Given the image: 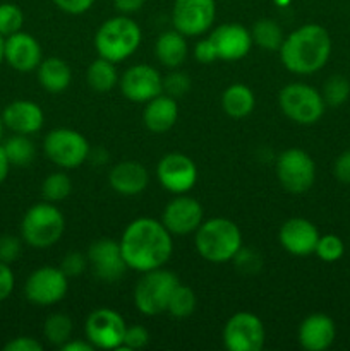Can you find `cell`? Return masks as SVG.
<instances>
[{
  "label": "cell",
  "mask_w": 350,
  "mask_h": 351,
  "mask_svg": "<svg viewBox=\"0 0 350 351\" xmlns=\"http://www.w3.org/2000/svg\"><path fill=\"white\" fill-rule=\"evenodd\" d=\"M156 177L161 187L172 194H185L198 182V168L194 161L182 153H168L156 167Z\"/></svg>",
  "instance_id": "5bb4252c"
},
{
  "label": "cell",
  "mask_w": 350,
  "mask_h": 351,
  "mask_svg": "<svg viewBox=\"0 0 350 351\" xmlns=\"http://www.w3.org/2000/svg\"><path fill=\"white\" fill-rule=\"evenodd\" d=\"M191 88V79L184 74V72H172L163 79V91H167L168 96L172 98H178V96L185 95Z\"/></svg>",
  "instance_id": "74e56055"
},
{
  "label": "cell",
  "mask_w": 350,
  "mask_h": 351,
  "mask_svg": "<svg viewBox=\"0 0 350 351\" xmlns=\"http://www.w3.org/2000/svg\"><path fill=\"white\" fill-rule=\"evenodd\" d=\"M150 343V332L143 326H130L126 328L124 341L120 350H141Z\"/></svg>",
  "instance_id": "8d00e7d4"
},
{
  "label": "cell",
  "mask_w": 350,
  "mask_h": 351,
  "mask_svg": "<svg viewBox=\"0 0 350 351\" xmlns=\"http://www.w3.org/2000/svg\"><path fill=\"white\" fill-rule=\"evenodd\" d=\"M333 173L343 184H350V149L340 154L333 167Z\"/></svg>",
  "instance_id": "bcb514c9"
},
{
  "label": "cell",
  "mask_w": 350,
  "mask_h": 351,
  "mask_svg": "<svg viewBox=\"0 0 350 351\" xmlns=\"http://www.w3.org/2000/svg\"><path fill=\"white\" fill-rule=\"evenodd\" d=\"M2 119L7 129L12 130L14 134H23V136L36 134L45 122L43 110L30 99H16L9 103L3 110Z\"/></svg>",
  "instance_id": "44dd1931"
},
{
  "label": "cell",
  "mask_w": 350,
  "mask_h": 351,
  "mask_svg": "<svg viewBox=\"0 0 350 351\" xmlns=\"http://www.w3.org/2000/svg\"><path fill=\"white\" fill-rule=\"evenodd\" d=\"M9 160H7V154L5 151H3V146H0V184H2L3 180L7 178V175H9Z\"/></svg>",
  "instance_id": "681fc988"
},
{
  "label": "cell",
  "mask_w": 350,
  "mask_h": 351,
  "mask_svg": "<svg viewBox=\"0 0 350 351\" xmlns=\"http://www.w3.org/2000/svg\"><path fill=\"white\" fill-rule=\"evenodd\" d=\"M88 263L91 264L96 278L106 283L120 280L129 269L124 261L120 243L112 239H100L93 242L88 250Z\"/></svg>",
  "instance_id": "2e32d148"
},
{
  "label": "cell",
  "mask_w": 350,
  "mask_h": 351,
  "mask_svg": "<svg viewBox=\"0 0 350 351\" xmlns=\"http://www.w3.org/2000/svg\"><path fill=\"white\" fill-rule=\"evenodd\" d=\"M126 328V321L119 312L113 308H96L86 319V339L98 350H120Z\"/></svg>",
  "instance_id": "8fae6325"
},
{
  "label": "cell",
  "mask_w": 350,
  "mask_h": 351,
  "mask_svg": "<svg viewBox=\"0 0 350 351\" xmlns=\"http://www.w3.org/2000/svg\"><path fill=\"white\" fill-rule=\"evenodd\" d=\"M319 232L309 219L290 218L281 225L278 240L288 254L305 257L314 254L319 240Z\"/></svg>",
  "instance_id": "d6986e66"
},
{
  "label": "cell",
  "mask_w": 350,
  "mask_h": 351,
  "mask_svg": "<svg viewBox=\"0 0 350 351\" xmlns=\"http://www.w3.org/2000/svg\"><path fill=\"white\" fill-rule=\"evenodd\" d=\"M62 351H93L95 346L86 339V341H78V339H69L67 343L60 346Z\"/></svg>",
  "instance_id": "c3c4849f"
},
{
  "label": "cell",
  "mask_w": 350,
  "mask_h": 351,
  "mask_svg": "<svg viewBox=\"0 0 350 351\" xmlns=\"http://www.w3.org/2000/svg\"><path fill=\"white\" fill-rule=\"evenodd\" d=\"M43 151L48 160L60 168H78L88 160L89 144L78 130L54 129L43 141Z\"/></svg>",
  "instance_id": "ba28073f"
},
{
  "label": "cell",
  "mask_w": 350,
  "mask_h": 351,
  "mask_svg": "<svg viewBox=\"0 0 350 351\" xmlns=\"http://www.w3.org/2000/svg\"><path fill=\"white\" fill-rule=\"evenodd\" d=\"M213 47L216 50V57L222 60H240L246 57L253 48V36L247 27L237 23L220 24L209 34Z\"/></svg>",
  "instance_id": "ac0fdd59"
},
{
  "label": "cell",
  "mask_w": 350,
  "mask_h": 351,
  "mask_svg": "<svg viewBox=\"0 0 350 351\" xmlns=\"http://www.w3.org/2000/svg\"><path fill=\"white\" fill-rule=\"evenodd\" d=\"M156 58L168 69H177L187 58V40L177 29L165 31L158 36L154 45Z\"/></svg>",
  "instance_id": "484cf974"
},
{
  "label": "cell",
  "mask_w": 350,
  "mask_h": 351,
  "mask_svg": "<svg viewBox=\"0 0 350 351\" xmlns=\"http://www.w3.org/2000/svg\"><path fill=\"white\" fill-rule=\"evenodd\" d=\"M72 182L65 173H51L48 175L41 185V194H43L45 201L48 202H60L71 194Z\"/></svg>",
  "instance_id": "d6a6232c"
},
{
  "label": "cell",
  "mask_w": 350,
  "mask_h": 351,
  "mask_svg": "<svg viewBox=\"0 0 350 351\" xmlns=\"http://www.w3.org/2000/svg\"><path fill=\"white\" fill-rule=\"evenodd\" d=\"M3 151L7 154V160L14 167H26L34 160V144L33 141L23 134H14L12 137L5 141L3 144Z\"/></svg>",
  "instance_id": "f546056e"
},
{
  "label": "cell",
  "mask_w": 350,
  "mask_h": 351,
  "mask_svg": "<svg viewBox=\"0 0 350 351\" xmlns=\"http://www.w3.org/2000/svg\"><path fill=\"white\" fill-rule=\"evenodd\" d=\"M54 3L58 9L64 10L65 14L79 16V14L88 12L93 3H95V0H54Z\"/></svg>",
  "instance_id": "7bdbcfd3"
},
{
  "label": "cell",
  "mask_w": 350,
  "mask_h": 351,
  "mask_svg": "<svg viewBox=\"0 0 350 351\" xmlns=\"http://www.w3.org/2000/svg\"><path fill=\"white\" fill-rule=\"evenodd\" d=\"M21 252H23V243H21V240L17 239V237H0V261H2V263H14V261L19 259Z\"/></svg>",
  "instance_id": "f35d334b"
},
{
  "label": "cell",
  "mask_w": 350,
  "mask_h": 351,
  "mask_svg": "<svg viewBox=\"0 0 350 351\" xmlns=\"http://www.w3.org/2000/svg\"><path fill=\"white\" fill-rule=\"evenodd\" d=\"M278 105L287 119L301 125L318 122L326 108L321 93L304 82H292L285 86L278 96Z\"/></svg>",
  "instance_id": "52a82bcc"
},
{
  "label": "cell",
  "mask_w": 350,
  "mask_h": 351,
  "mask_svg": "<svg viewBox=\"0 0 350 351\" xmlns=\"http://www.w3.org/2000/svg\"><path fill=\"white\" fill-rule=\"evenodd\" d=\"M141 27L129 16H120L106 19L98 27L95 36V48L102 58L113 62H122L129 58L141 45Z\"/></svg>",
  "instance_id": "277c9868"
},
{
  "label": "cell",
  "mask_w": 350,
  "mask_h": 351,
  "mask_svg": "<svg viewBox=\"0 0 350 351\" xmlns=\"http://www.w3.org/2000/svg\"><path fill=\"white\" fill-rule=\"evenodd\" d=\"M38 81L45 91L51 95L65 91L72 81V71L65 60L58 57H50L41 60L38 65Z\"/></svg>",
  "instance_id": "d4e9b609"
},
{
  "label": "cell",
  "mask_w": 350,
  "mask_h": 351,
  "mask_svg": "<svg viewBox=\"0 0 350 351\" xmlns=\"http://www.w3.org/2000/svg\"><path fill=\"white\" fill-rule=\"evenodd\" d=\"M323 99L326 106L338 108L349 99L350 96V82L343 75H331L323 86Z\"/></svg>",
  "instance_id": "836d02e7"
},
{
  "label": "cell",
  "mask_w": 350,
  "mask_h": 351,
  "mask_svg": "<svg viewBox=\"0 0 350 351\" xmlns=\"http://www.w3.org/2000/svg\"><path fill=\"white\" fill-rule=\"evenodd\" d=\"M194 243L202 259L215 264L229 263L242 249V233L230 219L213 218L196 230Z\"/></svg>",
  "instance_id": "3957f363"
},
{
  "label": "cell",
  "mask_w": 350,
  "mask_h": 351,
  "mask_svg": "<svg viewBox=\"0 0 350 351\" xmlns=\"http://www.w3.org/2000/svg\"><path fill=\"white\" fill-rule=\"evenodd\" d=\"M144 2H146V0H113V5H115V9L119 10L120 14L129 16V14L139 12V10L143 9Z\"/></svg>",
  "instance_id": "7dc6e473"
},
{
  "label": "cell",
  "mask_w": 350,
  "mask_h": 351,
  "mask_svg": "<svg viewBox=\"0 0 350 351\" xmlns=\"http://www.w3.org/2000/svg\"><path fill=\"white\" fill-rule=\"evenodd\" d=\"M233 261L242 273H257L261 269L259 254L250 249H240L237 256L233 257Z\"/></svg>",
  "instance_id": "60d3db41"
},
{
  "label": "cell",
  "mask_w": 350,
  "mask_h": 351,
  "mask_svg": "<svg viewBox=\"0 0 350 351\" xmlns=\"http://www.w3.org/2000/svg\"><path fill=\"white\" fill-rule=\"evenodd\" d=\"M250 36H253L254 45H257V47L268 51L280 50L281 43L285 40L281 27L271 19L256 21L253 29H250Z\"/></svg>",
  "instance_id": "f1b7e54d"
},
{
  "label": "cell",
  "mask_w": 350,
  "mask_h": 351,
  "mask_svg": "<svg viewBox=\"0 0 350 351\" xmlns=\"http://www.w3.org/2000/svg\"><path fill=\"white\" fill-rule=\"evenodd\" d=\"M202 218V206L189 195L178 194V197L168 202L165 208L161 223L172 235H189L196 233V230L201 226Z\"/></svg>",
  "instance_id": "e0dca14e"
},
{
  "label": "cell",
  "mask_w": 350,
  "mask_h": 351,
  "mask_svg": "<svg viewBox=\"0 0 350 351\" xmlns=\"http://www.w3.org/2000/svg\"><path fill=\"white\" fill-rule=\"evenodd\" d=\"M3 60L19 72H31L41 64V47L34 36L24 31L10 34L3 45Z\"/></svg>",
  "instance_id": "ffe728a7"
},
{
  "label": "cell",
  "mask_w": 350,
  "mask_h": 351,
  "mask_svg": "<svg viewBox=\"0 0 350 351\" xmlns=\"http://www.w3.org/2000/svg\"><path fill=\"white\" fill-rule=\"evenodd\" d=\"M256 105L254 93L246 84H232L223 91L222 106L225 113L232 119H246Z\"/></svg>",
  "instance_id": "4316f807"
},
{
  "label": "cell",
  "mask_w": 350,
  "mask_h": 351,
  "mask_svg": "<svg viewBox=\"0 0 350 351\" xmlns=\"http://www.w3.org/2000/svg\"><path fill=\"white\" fill-rule=\"evenodd\" d=\"M285 69L294 74H314L321 71L331 55V36L319 24H304L285 36L280 47Z\"/></svg>",
  "instance_id": "7a4b0ae2"
},
{
  "label": "cell",
  "mask_w": 350,
  "mask_h": 351,
  "mask_svg": "<svg viewBox=\"0 0 350 351\" xmlns=\"http://www.w3.org/2000/svg\"><path fill=\"white\" fill-rule=\"evenodd\" d=\"M43 345L30 336H19L3 345V351H41Z\"/></svg>",
  "instance_id": "b9f144b4"
},
{
  "label": "cell",
  "mask_w": 350,
  "mask_h": 351,
  "mask_svg": "<svg viewBox=\"0 0 350 351\" xmlns=\"http://www.w3.org/2000/svg\"><path fill=\"white\" fill-rule=\"evenodd\" d=\"M43 335L50 345L58 346L60 348L64 343L71 339L72 335V321L69 315L65 314H51L45 321Z\"/></svg>",
  "instance_id": "4dcf8cb0"
},
{
  "label": "cell",
  "mask_w": 350,
  "mask_h": 351,
  "mask_svg": "<svg viewBox=\"0 0 350 351\" xmlns=\"http://www.w3.org/2000/svg\"><path fill=\"white\" fill-rule=\"evenodd\" d=\"M178 117V106L175 98L168 95H158L146 103L143 112L144 125L153 134L168 132L175 125Z\"/></svg>",
  "instance_id": "cb8c5ba5"
},
{
  "label": "cell",
  "mask_w": 350,
  "mask_h": 351,
  "mask_svg": "<svg viewBox=\"0 0 350 351\" xmlns=\"http://www.w3.org/2000/svg\"><path fill=\"white\" fill-rule=\"evenodd\" d=\"M216 17L215 0H175L172 9L174 29L184 36H199L213 26Z\"/></svg>",
  "instance_id": "4fadbf2b"
},
{
  "label": "cell",
  "mask_w": 350,
  "mask_h": 351,
  "mask_svg": "<svg viewBox=\"0 0 350 351\" xmlns=\"http://www.w3.org/2000/svg\"><path fill=\"white\" fill-rule=\"evenodd\" d=\"M264 339L263 322L250 312H237L223 328V345L229 351H261Z\"/></svg>",
  "instance_id": "30bf717a"
},
{
  "label": "cell",
  "mask_w": 350,
  "mask_h": 351,
  "mask_svg": "<svg viewBox=\"0 0 350 351\" xmlns=\"http://www.w3.org/2000/svg\"><path fill=\"white\" fill-rule=\"evenodd\" d=\"M119 243L127 267L137 273L163 267L174 252L172 233L153 218H137L129 223Z\"/></svg>",
  "instance_id": "6da1fadb"
},
{
  "label": "cell",
  "mask_w": 350,
  "mask_h": 351,
  "mask_svg": "<svg viewBox=\"0 0 350 351\" xmlns=\"http://www.w3.org/2000/svg\"><path fill=\"white\" fill-rule=\"evenodd\" d=\"M178 287V278L161 267L143 273V278L134 288V305L148 317L167 312L172 293Z\"/></svg>",
  "instance_id": "8992f818"
},
{
  "label": "cell",
  "mask_w": 350,
  "mask_h": 351,
  "mask_svg": "<svg viewBox=\"0 0 350 351\" xmlns=\"http://www.w3.org/2000/svg\"><path fill=\"white\" fill-rule=\"evenodd\" d=\"M14 285H16V280H14L12 269L9 267V264L0 261V302L7 300L10 297Z\"/></svg>",
  "instance_id": "ee69618b"
},
{
  "label": "cell",
  "mask_w": 350,
  "mask_h": 351,
  "mask_svg": "<svg viewBox=\"0 0 350 351\" xmlns=\"http://www.w3.org/2000/svg\"><path fill=\"white\" fill-rule=\"evenodd\" d=\"M120 91L130 101L148 103L163 93V77L151 65H132L120 77Z\"/></svg>",
  "instance_id": "9a60e30c"
},
{
  "label": "cell",
  "mask_w": 350,
  "mask_h": 351,
  "mask_svg": "<svg viewBox=\"0 0 350 351\" xmlns=\"http://www.w3.org/2000/svg\"><path fill=\"white\" fill-rule=\"evenodd\" d=\"M196 308V295L191 288L182 287L178 283V287L175 288L174 293H172L170 302H168L167 312L172 315V317L184 319L189 317V315L194 312Z\"/></svg>",
  "instance_id": "1f68e13d"
},
{
  "label": "cell",
  "mask_w": 350,
  "mask_h": 351,
  "mask_svg": "<svg viewBox=\"0 0 350 351\" xmlns=\"http://www.w3.org/2000/svg\"><path fill=\"white\" fill-rule=\"evenodd\" d=\"M67 288V276L60 267L43 266L30 274L24 285V295L31 304L50 307L65 297Z\"/></svg>",
  "instance_id": "7c38bea8"
},
{
  "label": "cell",
  "mask_w": 350,
  "mask_h": 351,
  "mask_svg": "<svg viewBox=\"0 0 350 351\" xmlns=\"http://www.w3.org/2000/svg\"><path fill=\"white\" fill-rule=\"evenodd\" d=\"M3 119H2V115H0V137H2V134H3Z\"/></svg>",
  "instance_id": "816d5d0a"
},
{
  "label": "cell",
  "mask_w": 350,
  "mask_h": 351,
  "mask_svg": "<svg viewBox=\"0 0 350 351\" xmlns=\"http://www.w3.org/2000/svg\"><path fill=\"white\" fill-rule=\"evenodd\" d=\"M110 187L122 195H137L148 187L150 175L137 161H120L108 173Z\"/></svg>",
  "instance_id": "603a6c76"
},
{
  "label": "cell",
  "mask_w": 350,
  "mask_h": 351,
  "mask_svg": "<svg viewBox=\"0 0 350 351\" xmlns=\"http://www.w3.org/2000/svg\"><path fill=\"white\" fill-rule=\"evenodd\" d=\"M65 218L54 202H40L30 208L21 221V237L34 249H47L62 239Z\"/></svg>",
  "instance_id": "5b68a950"
},
{
  "label": "cell",
  "mask_w": 350,
  "mask_h": 351,
  "mask_svg": "<svg viewBox=\"0 0 350 351\" xmlns=\"http://www.w3.org/2000/svg\"><path fill=\"white\" fill-rule=\"evenodd\" d=\"M345 245L343 240L336 235H323L319 237L318 245H316L314 254L325 263H336L343 257Z\"/></svg>",
  "instance_id": "d590c367"
},
{
  "label": "cell",
  "mask_w": 350,
  "mask_h": 351,
  "mask_svg": "<svg viewBox=\"0 0 350 351\" xmlns=\"http://www.w3.org/2000/svg\"><path fill=\"white\" fill-rule=\"evenodd\" d=\"M194 57L199 64H213V62L218 58L216 57L215 47H213V43L209 38H206V40H199L198 43H196Z\"/></svg>",
  "instance_id": "f6af8a7d"
},
{
  "label": "cell",
  "mask_w": 350,
  "mask_h": 351,
  "mask_svg": "<svg viewBox=\"0 0 350 351\" xmlns=\"http://www.w3.org/2000/svg\"><path fill=\"white\" fill-rule=\"evenodd\" d=\"M24 23V14L16 3H0V34L3 38L21 31Z\"/></svg>",
  "instance_id": "e575fe53"
},
{
  "label": "cell",
  "mask_w": 350,
  "mask_h": 351,
  "mask_svg": "<svg viewBox=\"0 0 350 351\" xmlns=\"http://www.w3.org/2000/svg\"><path fill=\"white\" fill-rule=\"evenodd\" d=\"M3 45H5V38L0 34V64L3 62Z\"/></svg>",
  "instance_id": "f907efd6"
},
{
  "label": "cell",
  "mask_w": 350,
  "mask_h": 351,
  "mask_svg": "<svg viewBox=\"0 0 350 351\" xmlns=\"http://www.w3.org/2000/svg\"><path fill=\"white\" fill-rule=\"evenodd\" d=\"M86 81H88L89 88L96 93L112 91L119 82L115 64L100 57L98 60L89 64L88 71H86Z\"/></svg>",
  "instance_id": "83f0119b"
},
{
  "label": "cell",
  "mask_w": 350,
  "mask_h": 351,
  "mask_svg": "<svg viewBox=\"0 0 350 351\" xmlns=\"http://www.w3.org/2000/svg\"><path fill=\"white\" fill-rule=\"evenodd\" d=\"M88 257H84L79 252H71L62 259L60 269L64 271L65 276H79V274L84 273V269L88 267Z\"/></svg>",
  "instance_id": "ab89813d"
},
{
  "label": "cell",
  "mask_w": 350,
  "mask_h": 351,
  "mask_svg": "<svg viewBox=\"0 0 350 351\" xmlns=\"http://www.w3.org/2000/svg\"><path fill=\"white\" fill-rule=\"evenodd\" d=\"M336 336L335 322L325 314H312L299 328V343L307 351H325L333 345Z\"/></svg>",
  "instance_id": "7402d4cb"
},
{
  "label": "cell",
  "mask_w": 350,
  "mask_h": 351,
  "mask_svg": "<svg viewBox=\"0 0 350 351\" xmlns=\"http://www.w3.org/2000/svg\"><path fill=\"white\" fill-rule=\"evenodd\" d=\"M277 177L287 192L304 194L316 180L314 160L297 147L283 151L277 160Z\"/></svg>",
  "instance_id": "9c48e42d"
}]
</instances>
